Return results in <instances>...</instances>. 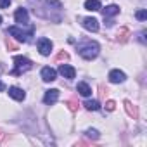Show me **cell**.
<instances>
[{
  "instance_id": "obj_1",
  "label": "cell",
  "mask_w": 147,
  "mask_h": 147,
  "mask_svg": "<svg viewBox=\"0 0 147 147\" xmlns=\"http://www.w3.org/2000/svg\"><path fill=\"white\" fill-rule=\"evenodd\" d=\"M78 52H80V55H82L83 59L92 61V59H95V57L99 55V45H97L95 42H87L85 45H82V47L78 49Z\"/></svg>"
},
{
  "instance_id": "obj_2",
  "label": "cell",
  "mask_w": 147,
  "mask_h": 147,
  "mask_svg": "<svg viewBox=\"0 0 147 147\" xmlns=\"http://www.w3.org/2000/svg\"><path fill=\"white\" fill-rule=\"evenodd\" d=\"M14 64H16V69L11 71V75H14V76H19L24 71L31 69V61L28 57H23V55H16L14 57Z\"/></svg>"
},
{
  "instance_id": "obj_3",
  "label": "cell",
  "mask_w": 147,
  "mask_h": 147,
  "mask_svg": "<svg viewBox=\"0 0 147 147\" xmlns=\"http://www.w3.org/2000/svg\"><path fill=\"white\" fill-rule=\"evenodd\" d=\"M33 31H35V28H33V26H31L28 31H23V30H21V28H18V26H11V28L7 30V33H9V35H12L14 38H18L19 42H28V40H30V36L33 35Z\"/></svg>"
},
{
  "instance_id": "obj_4",
  "label": "cell",
  "mask_w": 147,
  "mask_h": 147,
  "mask_svg": "<svg viewBox=\"0 0 147 147\" xmlns=\"http://www.w3.org/2000/svg\"><path fill=\"white\" fill-rule=\"evenodd\" d=\"M82 24H83V28L85 30H88V31H99V21L95 19V18H83L82 19Z\"/></svg>"
},
{
  "instance_id": "obj_5",
  "label": "cell",
  "mask_w": 147,
  "mask_h": 147,
  "mask_svg": "<svg viewBox=\"0 0 147 147\" xmlns=\"http://www.w3.org/2000/svg\"><path fill=\"white\" fill-rule=\"evenodd\" d=\"M38 50L42 55H49L50 50H52V42L49 38H40L38 40Z\"/></svg>"
},
{
  "instance_id": "obj_6",
  "label": "cell",
  "mask_w": 147,
  "mask_h": 147,
  "mask_svg": "<svg viewBox=\"0 0 147 147\" xmlns=\"http://www.w3.org/2000/svg\"><path fill=\"white\" fill-rule=\"evenodd\" d=\"M59 73H61L64 78H67V80H73V78L76 76L75 67H71V66H67V64H62V66L59 67Z\"/></svg>"
},
{
  "instance_id": "obj_7",
  "label": "cell",
  "mask_w": 147,
  "mask_h": 147,
  "mask_svg": "<svg viewBox=\"0 0 147 147\" xmlns=\"http://www.w3.org/2000/svg\"><path fill=\"white\" fill-rule=\"evenodd\" d=\"M125 73L123 71H119V69H113L111 73H109V82L111 83H121V82H125Z\"/></svg>"
},
{
  "instance_id": "obj_8",
  "label": "cell",
  "mask_w": 147,
  "mask_h": 147,
  "mask_svg": "<svg viewBox=\"0 0 147 147\" xmlns=\"http://www.w3.org/2000/svg\"><path fill=\"white\" fill-rule=\"evenodd\" d=\"M57 99H59V90L57 88H52V90H47L45 92L43 102L45 104H54V102H57Z\"/></svg>"
},
{
  "instance_id": "obj_9",
  "label": "cell",
  "mask_w": 147,
  "mask_h": 147,
  "mask_svg": "<svg viewBox=\"0 0 147 147\" xmlns=\"http://www.w3.org/2000/svg\"><path fill=\"white\" fill-rule=\"evenodd\" d=\"M55 76H57L55 69H52V67H43L42 69V80L43 82H54Z\"/></svg>"
},
{
  "instance_id": "obj_10",
  "label": "cell",
  "mask_w": 147,
  "mask_h": 147,
  "mask_svg": "<svg viewBox=\"0 0 147 147\" xmlns=\"http://www.w3.org/2000/svg\"><path fill=\"white\" fill-rule=\"evenodd\" d=\"M14 18H16V23H19V24H26V23H28V11L21 7V9L16 11Z\"/></svg>"
},
{
  "instance_id": "obj_11",
  "label": "cell",
  "mask_w": 147,
  "mask_h": 147,
  "mask_svg": "<svg viewBox=\"0 0 147 147\" xmlns=\"http://www.w3.org/2000/svg\"><path fill=\"white\" fill-rule=\"evenodd\" d=\"M9 95H11L12 99H16V100H24V97H26V94H24L19 87H11V88H9Z\"/></svg>"
},
{
  "instance_id": "obj_12",
  "label": "cell",
  "mask_w": 147,
  "mask_h": 147,
  "mask_svg": "<svg viewBox=\"0 0 147 147\" xmlns=\"http://www.w3.org/2000/svg\"><path fill=\"white\" fill-rule=\"evenodd\" d=\"M125 109H126V113H128V116H130V118H133V119H137V118H138L137 106H133L130 100H125Z\"/></svg>"
},
{
  "instance_id": "obj_13",
  "label": "cell",
  "mask_w": 147,
  "mask_h": 147,
  "mask_svg": "<svg viewBox=\"0 0 147 147\" xmlns=\"http://www.w3.org/2000/svg\"><path fill=\"white\" fill-rule=\"evenodd\" d=\"M118 12H119V7H118V5H107L106 9H102V14H104V18L116 16Z\"/></svg>"
},
{
  "instance_id": "obj_14",
  "label": "cell",
  "mask_w": 147,
  "mask_h": 147,
  "mask_svg": "<svg viewBox=\"0 0 147 147\" xmlns=\"http://www.w3.org/2000/svg\"><path fill=\"white\" fill-rule=\"evenodd\" d=\"M85 9L87 11H100V2H99V0H87V2H85Z\"/></svg>"
},
{
  "instance_id": "obj_15",
  "label": "cell",
  "mask_w": 147,
  "mask_h": 147,
  "mask_svg": "<svg viewBox=\"0 0 147 147\" xmlns=\"http://www.w3.org/2000/svg\"><path fill=\"white\" fill-rule=\"evenodd\" d=\"M76 90H78V92H80V94H82L83 97H88V95L92 94V88H90V87H88L87 83H83V82H82V83H78Z\"/></svg>"
},
{
  "instance_id": "obj_16",
  "label": "cell",
  "mask_w": 147,
  "mask_h": 147,
  "mask_svg": "<svg viewBox=\"0 0 147 147\" xmlns=\"http://www.w3.org/2000/svg\"><path fill=\"white\" fill-rule=\"evenodd\" d=\"M116 36H118V40H119L121 43H125V42L128 40V36H130V30H128V28H121Z\"/></svg>"
},
{
  "instance_id": "obj_17",
  "label": "cell",
  "mask_w": 147,
  "mask_h": 147,
  "mask_svg": "<svg viewBox=\"0 0 147 147\" xmlns=\"http://www.w3.org/2000/svg\"><path fill=\"white\" fill-rule=\"evenodd\" d=\"M88 111H97L99 107H100V104H99V100H87L85 104H83Z\"/></svg>"
},
{
  "instance_id": "obj_18",
  "label": "cell",
  "mask_w": 147,
  "mask_h": 147,
  "mask_svg": "<svg viewBox=\"0 0 147 147\" xmlns=\"http://www.w3.org/2000/svg\"><path fill=\"white\" fill-rule=\"evenodd\" d=\"M5 47L11 50V52H14V50H18V43L12 40V36H7L5 38Z\"/></svg>"
},
{
  "instance_id": "obj_19",
  "label": "cell",
  "mask_w": 147,
  "mask_h": 147,
  "mask_svg": "<svg viewBox=\"0 0 147 147\" xmlns=\"http://www.w3.org/2000/svg\"><path fill=\"white\" fill-rule=\"evenodd\" d=\"M66 106L69 107L71 113H76V111H78V102H76V99H69V100L66 102Z\"/></svg>"
},
{
  "instance_id": "obj_20",
  "label": "cell",
  "mask_w": 147,
  "mask_h": 147,
  "mask_svg": "<svg viewBox=\"0 0 147 147\" xmlns=\"http://www.w3.org/2000/svg\"><path fill=\"white\" fill-rule=\"evenodd\" d=\"M85 135H87L88 138H94V140H97V138L100 137V135H99V131H97V130H92V128H88V130L85 131Z\"/></svg>"
},
{
  "instance_id": "obj_21",
  "label": "cell",
  "mask_w": 147,
  "mask_h": 147,
  "mask_svg": "<svg viewBox=\"0 0 147 147\" xmlns=\"http://www.w3.org/2000/svg\"><path fill=\"white\" fill-rule=\"evenodd\" d=\"M67 59H69V54L64 52V50H61V52L55 55V62H59V61H67Z\"/></svg>"
},
{
  "instance_id": "obj_22",
  "label": "cell",
  "mask_w": 147,
  "mask_h": 147,
  "mask_svg": "<svg viewBox=\"0 0 147 147\" xmlns=\"http://www.w3.org/2000/svg\"><path fill=\"white\" fill-rule=\"evenodd\" d=\"M137 19H138V21H145V19H147V12H145L144 9L138 11V12H137Z\"/></svg>"
},
{
  "instance_id": "obj_23",
  "label": "cell",
  "mask_w": 147,
  "mask_h": 147,
  "mask_svg": "<svg viewBox=\"0 0 147 147\" xmlns=\"http://www.w3.org/2000/svg\"><path fill=\"white\" fill-rule=\"evenodd\" d=\"M114 107H116V102L114 100H107L106 102V109L107 111H114Z\"/></svg>"
},
{
  "instance_id": "obj_24",
  "label": "cell",
  "mask_w": 147,
  "mask_h": 147,
  "mask_svg": "<svg viewBox=\"0 0 147 147\" xmlns=\"http://www.w3.org/2000/svg\"><path fill=\"white\" fill-rule=\"evenodd\" d=\"M11 2H12V0H0V9L9 7V5H11Z\"/></svg>"
},
{
  "instance_id": "obj_25",
  "label": "cell",
  "mask_w": 147,
  "mask_h": 147,
  "mask_svg": "<svg viewBox=\"0 0 147 147\" xmlns=\"http://www.w3.org/2000/svg\"><path fill=\"white\" fill-rule=\"evenodd\" d=\"M107 94H109V90H107V88H104V87H100V99H106V97H107Z\"/></svg>"
},
{
  "instance_id": "obj_26",
  "label": "cell",
  "mask_w": 147,
  "mask_h": 147,
  "mask_svg": "<svg viewBox=\"0 0 147 147\" xmlns=\"http://www.w3.org/2000/svg\"><path fill=\"white\" fill-rule=\"evenodd\" d=\"M4 88H5V87H4V83H2V82H0V92H2Z\"/></svg>"
},
{
  "instance_id": "obj_27",
  "label": "cell",
  "mask_w": 147,
  "mask_h": 147,
  "mask_svg": "<svg viewBox=\"0 0 147 147\" xmlns=\"http://www.w3.org/2000/svg\"><path fill=\"white\" fill-rule=\"evenodd\" d=\"M2 71H4V67H2V64H0V73H2Z\"/></svg>"
},
{
  "instance_id": "obj_28",
  "label": "cell",
  "mask_w": 147,
  "mask_h": 147,
  "mask_svg": "<svg viewBox=\"0 0 147 147\" xmlns=\"http://www.w3.org/2000/svg\"><path fill=\"white\" fill-rule=\"evenodd\" d=\"M0 24H2V16H0Z\"/></svg>"
},
{
  "instance_id": "obj_29",
  "label": "cell",
  "mask_w": 147,
  "mask_h": 147,
  "mask_svg": "<svg viewBox=\"0 0 147 147\" xmlns=\"http://www.w3.org/2000/svg\"><path fill=\"white\" fill-rule=\"evenodd\" d=\"M0 133H2V131H0Z\"/></svg>"
}]
</instances>
